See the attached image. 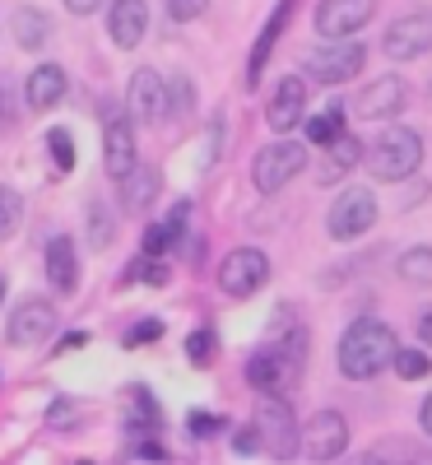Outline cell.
I'll use <instances>...</instances> for the list:
<instances>
[{"instance_id": "obj_30", "label": "cell", "mask_w": 432, "mask_h": 465, "mask_svg": "<svg viewBox=\"0 0 432 465\" xmlns=\"http://www.w3.org/2000/svg\"><path fill=\"white\" fill-rule=\"evenodd\" d=\"M47 149H52V159H56V173H70L74 168V144H70V131L65 126H52L47 131Z\"/></svg>"}, {"instance_id": "obj_11", "label": "cell", "mask_w": 432, "mask_h": 465, "mask_svg": "<svg viewBox=\"0 0 432 465\" xmlns=\"http://www.w3.org/2000/svg\"><path fill=\"white\" fill-rule=\"evenodd\" d=\"M377 15V0H321L317 5V33L344 43L349 33H358Z\"/></svg>"}, {"instance_id": "obj_1", "label": "cell", "mask_w": 432, "mask_h": 465, "mask_svg": "<svg viewBox=\"0 0 432 465\" xmlns=\"http://www.w3.org/2000/svg\"><path fill=\"white\" fill-rule=\"evenodd\" d=\"M396 331H390L381 317H358L344 335H339V372L353 381L377 377L390 359H396Z\"/></svg>"}, {"instance_id": "obj_21", "label": "cell", "mask_w": 432, "mask_h": 465, "mask_svg": "<svg viewBox=\"0 0 432 465\" xmlns=\"http://www.w3.org/2000/svg\"><path fill=\"white\" fill-rule=\"evenodd\" d=\"M159 186H163L159 168H131V173L122 177V201H126V210H149L153 196H159Z\"/></svg>"}, {"instance_id": "obj_43", "label": "cell", "mask_w": 432, "mask_h": 465, "mask_svg": "<svg viewBox=\"0 0 432 465\" xmlns=\"http://www.w3.org/2000/svg\"><path fill=\"white\" fill-rule=\"evenodd\" d=\"M80 465H93V460H80Z\"/></svg>"}, {"instance_id": "obj_37", "label": "cell", "mask_w": 432, "mask_h": 465, "mask_svg": "<svg viewBox=\"0 0 432 465\" xmlns=\"http://www.w3.org/2000/svg\"><path fill=\"white\" fill-rule=\"evenodd\" d=\"M232 447H238V451H247V456H251V451H260V438H256V429H242L238 438H232Z\"/></svg>"}, {"instance_id": "obj_32", "label": "cell", "mask_w": 432, "mask_h": 465, "mask_svg": "<svg viewBox=\"0 0 432 465\" xmlns=\"http://www.w3.org/2000/svg\"><path fill=\"white\" fill-rule=\"evenodd\" d=\"M131 280H140V284H149V289H163V284H168V265L153 261V256H144V261L131 265Z\"/></svg>"}, {"instance_id": "obj_4", "label": "cell", "mask_w": 432, "mask_h": 465, "mask_svg": "<svg viewBox=\"0 0 432 465\" xmlns=\"http://www.w3.org/2000/svg\"><path fill=\"white\" fill-rule=\"evenodd\" d=\"M330 238L335 242H353V238H363V232L377 223V196L368 186H349L344 196L330 205Z\"/></svg>"}, {"instance_id": "obj_40", "label": "cell", "mask_w": 432, "mask_h": 465, "mask_svg": "<svg viewBox=\"0 0 432 465\" xmlns=\"http://www.w3.org/2000/svg\"><path fill=\"white\" fill-rule=\"evenodd\" d=\"M344 465H390L381 451H363V456H353V460H344Z\"/></svg>"}, {"instance_id": "obj_23", "label": "cell", "mask_w": 432, "mask_h": 465, "mask_svg": "<svg viewBox=\"0 0 432 465\" xmlns=\"http://www.w3.org/2000/svg\"><path fill=\"white\" fill-rule=\"evenodd\" d=\"M284 377H289V372H284V359L274 354V349H260V354L247 359V381L256 386V391H265V396H270Z\"/></svg>"}, {"instance_id": "obj_39", "label": "cell", "mask_w": 432, "mask_h": 465, "mask_svg": "<svg viewBox=\"0 0 432 465\" xmlns=\"http://www.w3.org/2000/svg\"><path fill=\"white\" fill-rule=\"evenodd\" d=\"M98 5H103V0H65V10H70V15H93Z\"/></svg>"}, {"instance_id": "obj_19", "label": "cell", "mask_w": 432, "mask_h": 465, "mask_svg": "<svg viewBox=\"0 0 432 465\" xmlns=\"http://www.w3.org/2000/svg\"><path fill=\"white\" fill-rule=\"evenodd\" d=\"M61 98H65V70H61V65H37V70L28 74V107L47 112V107H56Z\"/></svg>"}, {"instance_id": "obj_12", "label": "cell", "mask_w": 432, "mask_h": 465, "mask_svg": "<svg viewBox=\"0 0 432 465\" xmlns=\"http://www.w3.org/2000/svg\"><path fill=\"white\" fill-rule=\"evenodd\" d=\"M126 103H131V116H135V122H144V126L159 122V116L168 112V89H163V80H159V70H135V74H131Z\"/></svg>"}, {"instance_id": "obj_27", "label": "cell", "mask_w": 432, "mask_h": 465, "mask_svg": "<svg viewBox=\"0 0 432 465\" xmlns=\"http://www.w3.org/2000/svg\"><path fill=\"white\" fill-rule=\"evenodd\" d=\"M19 223H24V201L15 196L10 186H0V242H5V238H15V232H19Z\"/></svg>"}, {"instance_id": "obj_31", "label": "cell", "mask_w": 432, "mask_h": 465, "mask_svg": "<svg viewBox=\"0 0 432 465\" xmlns=\"http://www.w3.org/2000/svg\"><path fill=\"white\" fill-rule=\"evenodd\" d=\"M186 359L195 368H210L214 363V331H191L186 335Z\"/></svg>"}, {"instance_id": "obj_9", "label": "cell", "mask_w": 432, "mask_h": 465, "mask_svg": "<svg viewBox=\"0 0 432 465\" xmlns=\"http://www.w3.org/2000/svg\"><path fill=\"white\" fill-rule=\"evenodd\" d=\"M52 331H56V307H52L47 298H24L15 312H10L5 340L24 349V344H43Z\"/></svg>"}, {"instance_id": "obj_22", "label": "cell", "mask_w": 432, "mask_h": 465, "mask_svg": "<svg viewBox=\"0 0 432 465\" xmlns=\"http://www.w3.org/2000/svg\"><path fill=\"white\" fill-rule=\"evenodd\" d=\"M284 19H289V0H280V5H274V15H270L265 33L256 37V47H251V65H247V84H260V70H265V61H270L274 37L284 33Z\"/></svg>"}, {"instance_id": "obj_28", "label": "cell", "mask_w": 432, "mask_h": 465, "mask_svg": "<svg viewBox=\"0 0 432 465\" xmlns=\"http://www.w3.org/2000/svg\"><path fill=\"white\" fill-rule=\"evenodd\" d=\"M339 131H344L339 107H330V112H321V116H311V122H307V140H311V144H330Z\"/></svg>"}, {"instance_id": "obj_17", "label": "cell", "mask_w": 432, "mask_h": 465, "mask_svg": "<svg viewBox=\"0 0 432 465\" xmlns=\"http://www.w3.org/2000/svg\"><path fill=\"white\" fill-rule=\"evenodd\" d=\"M358 159H363V144L353 140V135H335L330 144H326V159L317 163V182H339L344 173H353L358 168Z\"/></svg>"}, {"instance_id": "obj_6", "label": "cell", "mask_w": 432, "mask_h": 465, "mask_svg": "<svg viewBox=\"0 0 432 465\" xmlns=\"http://www.w3.org/2000/svg\"><path fill=\"white\" fill-rule=\"evenodd\" d=\"M302 168H307V144L280 140V144H270V149H260V153H256V168H251V177H256V186L270 196V191L289 186Z\"/></svg>"}, {"instance_id": "obj_13", "label": "cell", "mask_w": 432, "mask_h": 465, "mask_svg": "<svg viewBox=\"0 0 432 465\" xmlns=\"http://www.w3.org/2000/svg\"><path fill=\"white\" fill-rule=\"evenodd\" d=\"M409 107V84L400 80V74H381L377 84L363 89L358 98V116H368V122H381V116H396Z\"/></svg>"}, {"instance_id": "obj_35", "label": "cell", "mask_w": 432, "mask_h": 465, "mask_svg": "<svg viewBox=\"0 0 432 465\" xmlns=\"http://www.w3.org/2000/svg\"><path fill=\"white\" fill-rule=\"evenodd\" d=\"M205 5H210V0H168V15H172L177 24H191V19L205 15Z\"/></svg>"}, {"instance_id": "obj_2", "label": "cell", "mask_w": 432, "mask_h": 465, "mask_svg": "<svg viewBox=\"0 0 432 465\" xmlns=\"http://www.w3.org/2000/svg\"><path fill=\"white\" fill-rule=\"evenodd\" d=\"M251 429L260 438V447L274 456V460H293L298 456V438H302V423L293 414V405L284 396H260L256 401V414H251Z\"/></svg>"}, {"instance_id": "obj_42", "label": "cell", "mask_w": 432, "mask_h": 465, "mask_svg": "<svg viewBox=\"0 0 432 465\" xmlns=\"http://www.w3.org/2000/svg\"><path fill=\"white\" fill-rule=\"evenodd\" d=\"M0 302H5V280H0Z\"/></svg>"}, {"instance_id": "obj_8", "label": "cell", "mask_w": 432, "mask_h": 465, "mask_svg": "<svg viewBox=\"0 0 432 465\" xmlns=\"http://www.w3.org/2000/svg\"><path fill=\"white\" fill-rule=\"evenodd\" d=\"M363 61H368V52L358 43H335V47L307 52L302 70L311 74V80H321V84H344V80H353V74L363 70Z\"/></svg>"}, {"instance_id": "obj_24", "label": "cell", "mask_w": 432, "mask_h": 465, "mask_svg": "<svg viewBox=\"0 0 432 465\" xmlns=\"http://www.w3.org/2000/svg\"><path fill=\"white\" fill-rule=\"evenodd\" d=\"M10 24H15V37H19V47H28V52H37V47L47 43V33H52L47 15H43V10H28V5H24V10H19V15L10 19Z\"/></svg>"}, {"instance_id": "obj_7", "label": "cell", "mask_w": 432, "mask_h": 465, "mask_svg": "<svg viewBox=\"0 0 432 465\" xmlns=\"http://www.w3.org/2000/svg\"><path fill=\"white\" fill-rule=\"evenodd\" d=\"M265 280H270V261H265V252H256V247L228 252V261L219 265V289H223L228 298H251Z\"/></svg>"}, {"instance_id": "obj_14", "label": "cell", "mask_w": 432, "mask_h": 465, "mask_svg": "<svg viewBox=\"0 0 432 465\" xmlns=\"http://www.w3.org/2000/svg\"><path fill=\"white\" fill-rule=\"evenodd\" d=\"M265 116H270V126H274V131H293L302 116H307V84L298 80V74H284V80L274 84Z\"/></svg>"}, {"instance_id": "obj_16", "label": "cell", "mask_w": 432, "mask_h": 465, "mask_svg": "<svg viewBox=\"0 0 432 465\" xmlns=\"http://www.w3.org/2000/svg\"><path fill=\"white\" fill-rule=\"evenodd\" d=\"M103 168L116 182L135 168V135H131V122H122V116H112L103 131Z\"/></svg>"}, {"instance_id": "obj_18", "label": "cell", "mask_w": 432, "mask_h": 465, "mask_svg": "<svg viewBox=\"0 0 432 465\" xmlns=\"http://www.w3.org/2000/svg\"><path fill=\"white\" fill-rule=\"evenodd\" d=\"M43 265H47V280H52L61 293H70L74 280H80V265H74V242H70V238H52L47 252H43Z\"/></svg>"}, {"instance_id": "obj_5", "label": "cell", "mask_w": 432, "mask_h": 465, "mask_svg": "<svg viewBox=\"0 0 432 465\" xmlns=\"http://www.w3.org/2000/svg\"><path fill=\"white\" fill-rule=\"evenodd\" d=\"M298 451H307V460H317V465L339 460L349 451V423H344V414H335V410L311 414L302 438H298Z\"/></svg>"}, {"instance_id": "obj_29", "label": "cell", "mask_w": 432, "mask_h": 465, "mask_svg": "<svg viewBox=\"0 0 432 465\" xmlns=\"http://www.w3.org/2000/svg\"><path fill=\"white\" fill-rule=\"evenodd\" d=\"M390 368H396L405 381H418V377H427V372H432V359H427V354H418V349H396Z\"/></svg>"}, {"instance_id": "obj_41", "label": "cell", "mask_w": 432, "mask_h": 465, "mask_svg": "<svg viewBox=\"0 0 432 465\" xmlns=\"http://www.w3.org/2000/svg\"><path fill=\"white\" fill-rule=\"evenodd\" d=\"M418 423H423V433L432 438V391H427V401H423V410H418Z\"/></svg>"}, {"instance_id": "obj_20", "label": "cell", "mask_w": 432, "mask_h": 465, "mask_svg": "<svg viewBox=\"0 0 432 465\" xmlns=\"http://www.w3.org/2000/svg\"><path fill=\"white\" fill-rule=\"evenodd\" d=\"M186 214H191V205L177 201L168 219H159V223L144 232V252H149V256H163L172 242H182V238H186Z\"/></svg>"}, {"instance_id": "obj_38", "label": "cell", "mask_w": 432, "mask_h": 465, "mask_svg": "<svg viewBox=\"0 0 432 465\" xmlns=\"http://www.w3.org/2000/svg\"><path fill=\"white\" fill-rule=\"evenodd\" d=\"M418 340L432 344V307H423V312H418Z\"/></svg>"}, {"instance_id": "obj_34", "label": "cell", "mask_w": 432, "mask_h": 465, "mask_svg": "<svg viewBox=\"0 0 432 465\" xmlns=\"http://www.w3.org/2000/svg\"><path fill=\"white\" fill-rule=\"evenodd\" d=\"M186 429H191V438H214V433L223 429V419H219V414H205V410H201V414L191 410V419H186Z\"/></svg>"}, {"instance_id": "obj_36", "label": "cell", "mask_w": 432, "mask_h": 465, "mask_svg": "<svg viewBox=\"0 0 432 465\" xmlns=\"http://www.w3.org/2000/svg\"><path fill=\"white\" fill-rule=\"evenodd\" d=\"M159 335H163V322L149 317V322H140V326L126 331V344H144V340H159Z\"/></svg>"}, {"instance_id": "obj_3", "label": "cell", "mask_w": 432, "mask_h": 465, "mask_svg": "<svg viewBox=\"0 0 432 465\" xmlns=\"http://www.w3.org/2000/svg\"><path fill=\"white\" fill-rule=\"evenodd\" d=\"M418 168H423V140H418V131L390 126V131L377 135V144H372V168H368L377 182H405V177H414Z\"/></svg>"}, {"instance_id": "obj_10", "label": "cell", "mask_w": 432, "mask_h": 465, "mask_svg": "<svg viewBox=\"0 0 432 465\" xmlns=\"http://www.w3.org/2000/svg\"><path fill=\"white\" fill-rule=\"evenodd\" d=\"M381 47H386V56H396V61H414V56L432 52V15L418 10V15L396 19V24L386 28Z\"/></svg>"}, {"instance_id": "obj_33", "label": "cell", "mask_w": 432, "mask_h": 465, "mask_svg": "<svg viewBox=\"0 0 432 465\" xmlns=\"http://www.w3.org/2000/svg\"><path fill=\"white\" fill-rule=\"evenodd\" d=\"M89 219H93V247H107L112 242V210H107V201H93Z\"/></svg>"}, {"instance_id": "obj_15", "label": "cell", "mask_w": 432, "mask_h": 465, "mask_svg": "<svg viewBox=\"0 0 432 465\" xmlns=\"http://www.w3.org/2000/svg\"><path fill=\"white\" fill-rule=\"evenodd\" d=\"M149 28V5L144 0H112V10H107V33H112V43L122 47V52H135L140 47V37Z\"/></svg>"}, {"instance_id": "obj_25", "label": "cell", "mask_w": 432, "mask_h": 465, "mask_svg": "<svg viewBox=\"0 0 432 465\" xmlns=\"http://www.w3.org/2000/svg\"><path fill=\"white\" fill-rule=\"evenodd\" d=\"M131 405H135V419H131V433L135 438L163 429V414H159V405H153V396L144 391V386H131Z\"/></svg>"}, {"instance_id": "obj_26", "label": "cell", "mask_w": 432, "mask_h": 465, "mask_svg": "<svg viewBox=\"0 0 432 465\" xmlns=\"http://www.w3.org/2000/svg\"><path fill=\"white\" fill-rule=\"evenodd\" d=\"M400 280L409 284H432V247H414L400 256Z\"/></svg>"}]
</instances>
